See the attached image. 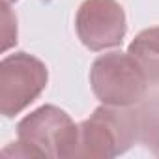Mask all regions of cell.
Returning <instances> with one entry per match:
<instances>
[{
    "mask_svg": "<svg viewBox=\"0 0 159 159\" xmlns=\"http://www.w3.org/2000/svg\"><path fill=\"white\" fill-rule=\"evenodd\" d=\"M77 146L79 125L66 111L54 105L32 111L17 125V153L25 157L71 159Z\"/></svg>",
    "mask_w": 159,
    "mask_h": 159,
    "instance_id": "obj_1",
    "label": "cell"
},
{
    "mask_svg": "<svg viewBox=\"0 0 159 159\" xmlns=\"http://www.w3.org/2000/svg\"><path fill=\"white\" fill-rule=\"evenodd\" d=\"M137 137L135 111L127 107L101 105L79 124V146L75 157L111 159L125 153Z\"/></svg>",
    "mask_w": 159,
    "mask_h": 159,
    "instance_id": "obj_2",
    "label": "cell"
},
{
    "mask_svg": "<svg viewBox=\"0 0 159 159\" xmlns=\"http://www.w3.org/2000/svg\"><path fill=\"white\" fill-rule=\"evenodd\" d=\"M148 79L129 52H107L90 67V86L94 96L111 107L139 105L148 92Z\"/></svg>",
    "mask_w": 159,
    "mask_h": 159,
    "instance_id": "obj_3",
    "label": "cell"
},
{
    "mask_svg": "<svg viewBox=\"0 0 159 159\" xmlns=\"http://www.w3.org/2000/svg\"><path fill=\"white\" fill-rule=\"evenodd\" d=\"M49 81L47 66L28 54L13 52L0 62V112L13 118L34 103Z\"/></svg>",
    "mask_w": 159,
    "mask_h": 159,
    "instance_id": "obj_4",
    "label": "cell"
},
{
    "mask_svg": "<svg viewBox=\"0 0 159 159\" xmlns=\"http://www.w3.org/2000/svg\"><path fill=\"white\" fill-rule=\"evenodd\" d=\"M75 30L90 51L118 47L127 32L125 11L116 0H84L77 10Z\"/></svg>",
    "mask_w": 159,
    "mask_h": 159,
    "instance_id": "obj_5",
    "label": "cell"
},
{
    "mask_svg": "<svg viewBox=\"0 0 159 159\" xmlns=\"http://www.w3.org/2000/svg\"><path fill=\"white\" fill-rule=\"evenodd\" d=\"M127 52L142 67L148 83L159 86V26H152L135 36Z\"/></svg>",
    "mask_w": 159,
    "mask_h": 159,
    "instance_id": "obj_6",
    "label": "cell"
},
{
    "mask_svg": "<svg viewBox=\"0 0 159 159\" xmlns=\"http://www.w3.org/2000/svg\"><path fill=\"white\" fill-rule=\"evenodd\" d=\"M135 111L139 140L159 157V96L142 99Z\"/></svg>",
    "mask_w": 159,
    "mask_h": 159,
    "instance_id": "obj_7",
    "label": "cell"
},
{
    "mask_svg": "<svg viewBox=\"0 0 159 159\" xmlns=\"http://www.w3.org/2000/svg\"><path fill=\"white\" fill-rule=\"evenodd\" d=\"M4 45L2 49L8 51L13 43H17V19L13 17L11 10H10V2H4Z\"/></svg>",
    "mask_w": 159,
    "mask_h": 159,
    "instance_id": "obj_8",
    "label": "cell"
},
{
    "mask_svg": "<svg viewBox=\"0 0 159 159\" xmlns=\"http://www.w3.org/2000/svg\"><path fill=\"white\" fill-rule=\"evenodd\" d=\"M4 2H10L11 4V2H17V0H4Z\"/></svg>",
    "mask_w": 159,
    "mask_h": 159,
    "instance_id": "obj_9",
    "label": "cell"
}]
</instances>
